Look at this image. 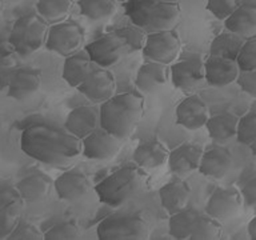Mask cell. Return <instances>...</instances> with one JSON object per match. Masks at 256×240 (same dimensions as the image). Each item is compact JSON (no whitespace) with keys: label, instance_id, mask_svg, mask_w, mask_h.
Returning a JSON list of instances; mask_svg holds the SVG:
<instances>
[{"label":"cell","instance_id":"6da1fadb","mask_svg":"<svg viewBox=\"0 0 256 240\" xmlns=\"http://www.w3.org/2000/svg\"><path fill=\"white\" fill-rule=\"evenodd\" d=\"M20 150L40 163L68 170L83 155L82 139L66 128L48 123H32L24 128L20 136Z\"/></svg>","mask_w":256,"mask_h":240},{"label":"cell","instance_id":"8d00e7d4","mask_svg":"<svg viewBox=\"0 0 256 240\" xmlns=\"http://www.w3.org/2000/svg\"><path fill=\"white\" fill-rule=\"evenodd\" d=\"M238 142L244 146H251L256 140V112H248L240 118L238 128Z\"/></svg>","mask_w":256,"mask_h":240},{"label":"cell","instance_id":"bcb514c9","mask_svg":"<svg viewBox=\"0 0 256 240\" xmlns=\"http://www.w3.org/2000/svg\"><path fill=\"white\" fill-rule=\"evenodd\" d=\"M159 2H164V3H179V0H159Z\"/></svg>","mask_w":256,"mask_h":240},{"label":"cell","instance_id":"603a6c76","mask_svg":"<svg viewBox=\"0 0 256 240\" xmlns=\"http://www.w3.org/2000/svg\"><path fill=\"white\" fill-rule=\"evenodd\" d=\"M232 155L227 148L214 147L204 152L199 171L207 178L220 180L231 171Z\"/></svg>","mask_w":256,"mask_h":240},{"label":"cell","instance_id":"2e32d148","mask_svg":"<svg viewBox=\"0 0 256 240\" xmlns=\"http://www.w3.org/2000/svg\"><path fill=\"white\" fill-rule=\"evenodd\" d=\"M203 155L199 144L183 143L170 152L168 166L174 175L187 176L199 170Z\"/></svg>","mask_w":256,"mask_h":240},{"label":"cell","instance_id":"d6986e66","mask_svg":"<svg viewBox=\"0 0 256 240\" xmlns=\"http://www.w3.org/2000/svg\"><path fill=\"white\" fill-rule=\"evenodd\" d=\"M54 188L60 199L66 202H75L87 195L91 188V182L83 172L68 170L56 178Z\"/></svg>","mask_w":256,"mask_h":240},{"label":"cell","instance_id":"5b68a950","mask_svg":"<svg viewBox=\"0 0 256 240\" xmlns=\"http://www.w3.org/2000/svg\"><path fill=\"white\" fill-rule=\"evenodd\" d=\"M100 240H146L150 238L147 222L134 214H112L96 228Z\"/></svg>","mask_w":256,"mask_h":240},{"label":"cell","instance_id":"277c9868","mask_svg":"<svg viewBox=\"0 0 256 240\" xmlns=\"http://www.w3.org/2000/svg\"><path fill=\"white\" fill-rule=\"evenodd\" d=\"M50 23L42 16L28 14L16 20L11 30L8 42L19 54L20 58H27L43 47L47 40Z\"/></svg>","mask_w":256,"mask_h":240},{"label":"cell","instance_id":"f6af8a7d","mask_svg":"<svg viewBox=\"0 0 256 240\" xmlns=\"http://www.w3.org/2000/svg\"><path fill=\"white\" fill-rule=\"evenodd\" d=\"M250 148H251L252 154H254V155L256 156V140H255V142H254V143L251 144V146H250Z\"/></svg>","mask_w":256,"mask_h":240},{"label":"cell","instance_id":"3957f363","mask_svg":"<svg viewBox=\"0 0 256 240\" xmlns=\"http://www.w3.org/2000/svg\"><path fill=\"white\" fill-rule=\"evenodd\" d=\"M144 179L146 174L140 166L127 164L96 184L95 192L102 203L110 207H120L140 191Z\"/></svg>","mask_w":256,"mask_h":240},{"label":"cell","instance_id":"ba28073f","mask_svg":"<svg viewBox=\"0 0 256 240\" xmlns=\"http://www.w3.org/2000/svg\"><path fill=\"white\" fill-rule=\"evenodd\" d=\"M26 200L18 188L12 186H2L0 190V239L7 240L15 230L23 214Z\"/></svg>","mask_w":256,"mask_h":240},{"label":"cell","instance_id":"ab89813d","mask_svg":"<svg viewBox=\"0 0 256 240\" xmlns=\"http://www.w3.org/2000/svg\"><path fill=\"white\" fill-rule=\"evenodd\" d=\"M239 7V0H208L207 10L216 19L226 20Z\"/></svg>","mask_w":256,"mask_h":240},{"label":"cell","instance_id":"7c38bea8","mask_svg":"<svg viewBox=\"0 0 256 240\" xmlns=\"http://www.w3.org/2000/svg\"><path fill=\"white\" fill-rule=\"evenodd\" d=\"M78 90L92 103L103 104L116 95L115 76L108 71V68H95Z\"/></svg>","mask_w":256,"mask_h":240},{"label":"cell","instance_id":"74e56055","mask_svg":"<svg viewBox=\"0 0 256 240\" xmlns=\"http://www.w3.org/2000/svg\"><path fill=\"white\" fill-rule=\"evenodd\" d=\"M242 71H255L256 70V38H251L244 42L236 58Z\"/></svg>","mask_w":256,"mask_h":240},{"label":"cell","instance_id":"e0dca14e","mask_svg":"<svg viewBox=\"0 0 256 240\" xmlns=\"http://www.w3.org/2000/svg\"><path fill=\"white\" fill-rule=\"evenodd\" d=\"M99 127H102L100 107L96 106H80L74 108L64 122V128L82 140Z\"/></svg>","mask_w":256,"mask_h":240},{"label":"cell","instance_id":"b9f144b4","mask_svg":"<svg viewBox=\"0 0 256 240\" xmlns=\"http://www.w3.org/2000/svg\"><path fill=\"white\" fill-rule=\"evenodd\" d=\"M239 87L246 94L252 98H256V70L255 71H242L236 80Z\"/></svg>","mask_w":256,"mask_h":240},{"label":"cell","instance_id":"7402d4cb","mask_svg":"<svg viewBox=\"0 0 256 240\" xmlns=\"http://www.w3.org/2000/svg\"><path fill=\"white\" fill-rule=\"evenodd\" d=\"M192 191L187 182L184 180H174L164 184L159 190V198L162 207L170 214L174 215L176 212L186 210L191 199Z\"/></svg>","mask_w":256,"mask_h":240},{"label":"cell","instance_id":"f35d334b","mask_svg":"<svg viewBox=\"0 0 256 240\" xmlns=\"http://www.w3.org/2000/svg\"><path fill=\"white\" fill-rule=\"evenodd\" d=\"M44 239V234L36 227L35 224L22 219L11 232L7 240H42Z\"/></svg>","mask_w":256,"mask_h":240},{"label":"cell","instance_id":"cb8c5ba5","mask_svg":"<svg viewBox=\"0 0 256 240\" xmlns=\"http://www.w3.org/2000/svg\"><path fill=\"white\" fill-rule=\"evenodd\" d=\"M182 18V8L179 3L158 2L152 10L147 34L162 31H174Z\"/></svg>","mask_w":256,"mask_h":240},{"label":"cell","instance_id":"1f68e13d","mask_svg":"<svg viewBox=\"0 0 256 240\" xmlns=\"http://www.w3.org/2000/svg\"><path fill=\"white\" fill-rule=\"evenodd\" d=\"M242 38H243L242 35L234 34L231 31L220 34L212 40L211 47H210L211 55L226 56V58L236 59L239 55L240 48L244 44V40Z\"/></svg>","mask_w":256,"mask_h":240},{"label":"cell","instance_id":"d590c367","mask_svg":"<svg viewBox=\"0 0 256 240\" xmlns=\"http://www.w3.org/2000/svg\"><path fill=\"white\" fill-rule=\"evenodd\" d=\"M79 238L80 227L76 220L60 222L44 232V239L47 240H75Z\"/></svg>","mask_w":256,"mask_h":240},{"label":"cell","instance_id":"9c48e42d","mask_svg":"<svg viewBox=\"0 0 256 240\" xmlns=\"http://www.w3.org/2000/svg\"><path fill=\"white\" fill-rule=\"evenodd\" d=\"M243 195L235 187L216 188L206 206L207 215L226 222L235 218L243 206Z\"/></svg>","mask_w":256,"mask_h":240},{"label":"cell","instance_id":"4fadbf2b","mask_svg":"<svg viewBox=\"0 0 256 240\" xmlns=\"http://www.w3.org/2000/svg\"><path fill=\"white\" fill-rule=\"evenodd\" d=\"M86 52L98 67L110 68L114 67L122 60L124 54L123 46L115 32L107 34L94 40L92 43L86 46Z\"/></svg>","mask_w":256,"mask_h":240},{"label":"cell","instance_id":"e575fe53","mask_svg":"<svg viewBox=\"0 0 256 240\" xmlns=\"http://www.w3.org/2000/svg\"><path fill=\"white\" fill-rule=\"evenodd\" d=\"M224 230L220 220L212 216H200L195 230L192 232L191 240H219L223 238Z\"/></svg>","mask_w":256,"mask_h":240},{"label":"cell","instance_id":"4316f807","mask_svg":"<svg viewBox=\"0 0 256 240\" xmlns=\"http://www.w3.org/2000/svg\"><path fill=\"white\" fill-rule=\"evenodd\" d=\"M92 63L94 62L88 56L87 52L74 54V55L66 58L62 76L67 82L68 86L78 88L95 70V68H92Z\"/></svg>","mask_w":256,"mask_h":240},{"label":"cell","instance_id":"836d02e7","mask_svg":"<svg viewBox=\"0 0 256 240\" xmlns=\"http://www.w3.org/2000/svg\"><path fill=\"white\" fill-rule=\"evenodd\" d=\"M115 35L119 38L120 43L123 46L124 54L127 55L136 51H143L148 34L135 24H132V26L118 28Z\"/></svg>","mask_w":256,"mask_h":240},{"label":"cell","instance_id":"ac0fdd59","mask_svg":"<svg viewBox=\"0 0 256 240\" xmlns=\"http://www.w3.org/2000/svg\"><path fill=\"white\" fill-rule=\"evenodd\" d=\"M42 74L38 70L23 67L10 74L8 96L15 100H26L42 88Z\"/></svg>","mask_w":256,"mask_h":240},{"label":"cell","instance_id":"4dcf8cb0","mask_svg":"<svg viewBox=\"0 0 256 240\" xmlns=\"http://www.w3.org/2000/svg\"><path fill=\"white\" fill-rule=\"evenodd\" d=\"M158 2L159 0H127L124 3V11L131 24H135L147 32L152 10Z\"/></svg>","mask_w":256,"mask_h":240},{"label":"cell","instance_id":"30bf717a","mask_svg":"<svg viewBox=\"0 0 256 240\" xmlns=\"http://www.w3.org/2000/svg\"><path fill=\"white\" fill-rule=\"evenodd\" d=\"M120 140L106 128L99 127L82 140L83 156L99 162L114 159L120 151Z\"/></svg>","mask_w":256,"mask_h":240},{"label":"cell","instance_id":"7bdbcfd3","mask_svg":"<svg viewBox=\"0 0 256 240\" xmlns=\"http://www.w3.org/2000/svg\"><path fill=\"white\" fill-rule=\"evenodd\" d=\"M242 195L246 204L256 208V176L244 184V187L242 188Z\"/></svg>","mask_w":256,"mask_h":240},{"label":"cell","instance_id":"d6a6232c","mask_svg":"<svg viewBox=\"0 0 256 240\" xmlns=\"http://www.w3.org/2000/svg\"><path fill=\"white\" fill-rule=\"evenodd\" d=\"M80 14L91 22L110 19L116 12L115 0H80Z\"/></svg>","mask_w":256,"mask_h":240},{"label":"cell","instance_id":"ee69618b","mask_svg":"<svg viewBox=\"0 0 256 240\" xmlns=\"http://www.w3.org/2000/svg\"><path fill=\"white\" fill-rule=\"evenodd\" d=\"M248 235L252 240H256V216H254L248 223Z\"/></svg>","mask_w":256,"mask_h":240},{"label":"cell","instance_id":"52a82bcc","mask_svg":"<svg viewBox=\"0 0 256 240\" xmlns=\"http://www.w3.org/2000/svg\"><path fill=\"white\" fill-rule=\"evenodd\" d=\"M182 51V42L175 31L151 32L147 35L143 55L147 60L162 64H174Z\"/></svg>","mask_w":256,"mask_h":240},{"label":"cell","instance_id":"60d3db41","mask_svg":"<svg viewBox=\"0 0 256 240\" xmlns=\"http://www.w3.org/2000/svg\"><path fill=\"white\" fill-rule=\"evenodd\" d=\"M20 55L16 52V50L11 46L10 42L3 44L2 47V58H0V64L3 70H14L18 66V60Z\"/></svg>","mask_w":256,"mask_h":240},{"label":"cell","instance_id":"484cf974","mask_svg":"<svg viewBox=\"0 0 256 240\" xmlns=\"http://www.w3.org/2000/svg\"><path fill=\"white\" fill-rule=\"evenodd\" d=\"M170 151L166 144L158 140H150L139 144L134 151V162L142 168H158L167 163Z\"/></svg>","mask_w":256,"mask_h":240},{"label":"cell","instance_id":"8992f818","mask_svg":"<svg viewBox=\"0 0 256 240\" xmlns=\"http://www.w3.org/2000/svg\"><path fill=\"white\" fill-rule=\"evenodd\" d=\"M84 31L79 24L75 22H60L51 24L48 31L46 47L48 51H52L60 56H68L78 54L83 47Z\"/></svg>","mask_w":256,"mask_h":240},{"label":"cell","instance_id":"8fae6325","mask_svg":"<svg viewBox=\"0 0 256 240\" xmlns=\"http://www.w3.org/2000/svg\"><path fill=\"white\" fill-rule=\"evenodd\" d=\"M204 80L206 66L200 58H188L171 64V82L180 91H195Z\"/></svg>","mask_w":256,"mask_h":240},{"label":"cell","instance_id":"44dd1931","mask_svg":"<svg viewBox=\"0 0 256 240\" xmlns=\"http://www.w3.org/2000/svg\"><path fill=\"white\" fill-rule=\"evenodd\" d=\"M170 78H171V67L168 64L148 60L136 74L135 84L139 91L151 94L163 87Z\"/></svg>","mask_w":256,"mask_h":240},{"label":"cell","instance_id":"5bb4252c","mask_svg":"<svg viewBox=\"0 0 256 240\" xmlns=\"http://www.w3.org/2000/svg\"><path fill=\"white\" fill-rule=\"evenodd\" d=\"M206 82L212 87H227L239 78L240 70L238 60L226 56L210 55L204 62Z\"/></svg>","mask_w":256,"mask_h":240},{"label":"cell","instance_id":"ffe728a7","mask_svg":"<svg viewBox=\"0 0 256 240\" xmlns=\"http://www.w3.org/2000/svg\"><path fill=\"white\" fill-rule=\"evenodd\" d=\"M55 186V182L43 172L36 171L31 172L20 179L16 184L18 191L23 196L26 203H39L47 199L52 191V187Z\"/></svg>","mask_w":256,"mask_h":240},{"label":"cell","instance_id":"7a4b0ae2","mask_svg":"<svg viewBox=\"0 0 256 240\" xmlns=\"http://www.w3.org/2000/svg\"><path fill=\"white\" fill-rule=\"evenodd\" d=\"M143 114V96L134 92H123L100 104V124L123 140L135 131Z\"/></svg>","mask_w":256,"mask_h":240},{"label":"cell","instance_id":"f546056e","mask_svg":"<svg viewBox=\"0 0 256 240\" xmlns=\"http://www.w3.org/2000/svg\"><path fill=\"white\" fill-rule=\"evenodd\" d=\"M74 8V0H38L36 10L50 24L67 20Z\"/></svg>","mask_w":256,"mask_h":240},{"label":"cell","instance_id":"d4e9b609","mask_svg":"<svg viewBox=\"0 0 256 240\" xmlns=\"http://www.w3.org/2000/svg\"><path fill=\"white\" fill-rule=\"evenodd\" d=\"M240 118L235 114H219L208 119L206 128L214 142L226 144L238 136Z\"/></svg>","mask_w":256,"mask_h":240},{"label":"cell","instance_id":"83f0119b","mask_svg":"<svg viewBox=\"0 0 256 240\" xmlns=\"http://www.w3.org/2000/svg\"><path fill=\"white\" fill-rule=\"evenodd\" d=\"M228 31L242 36H250L256 32V6L243 4L224 22Z\"/></svg>","mask_w":256,"mask_h":240},{"label":"cell","instance_id":"9a60e30c","mask_svg":"<svg viewBox=\"0 0 256 240\" xmlns=\"http://www.w3.org/2000/svg\"><path fill=\"white\" fill-rule=\"evenodd\" d=\"M210 118L207 104L199 95L187 96L176 107V122L188 131L206 127Z\"/></svg>","mask_w":256,"mask_h":240},{"label":"cell","instance_id":"f1b7e54d","mask_svg":"<svg viewBox=\"0 0 256 240\" xmlns=\"http://www.w3.org/2000/svg\"><path fill=\"white\" fill-rule=\"evenodd\" d=\"M200 214L194 208H186L171 215L168 220V231L172 238L179 240L191 239L196 224L200 219Z\"/></svg>","mask_w":256,"mask_h":240}]
</instances>
